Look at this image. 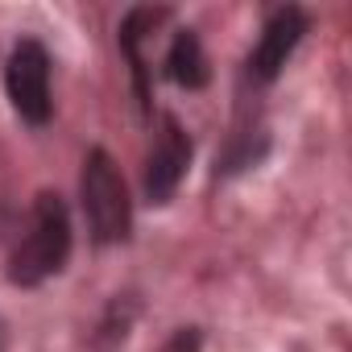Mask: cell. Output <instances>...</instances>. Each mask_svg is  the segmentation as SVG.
Masks as SVG:
<instances>
[{
    "mask_svg": "<svg viewBox=\"0 0 352 352\" xmlns=\"http://www.w3.org/2000/svg\"><path fill=\"white\" fill-rule=\"evenodd\" d=\"M187 166H191L187 129L174 116H162L157 137H153L149 157H145V195H149V204H170L179 183H183V174H187Z\"/></svg>",
    "mask_w": 352,
    "mask_h": 352,
    "instance_id": "obj_4",
    "label": "cell"
},
{
    "mask_svg": "<svg viewBox=\"0 0 352 352\" xmlns=\"http://www.w3.org/2000/svg\"><path fill=\"white\" fill-rule=\"evenodd\" d=\"M166 17H170L166 9H133V13L124 17V25H120V50H124V58H129V67H133L141 108H149V67H145V50H141V42L153 38V30H157Z\"/></svg>",
    "mask_w": 352,
    "mask_h": 352,
    "instance_id": "obj_6",
    "label": "cell"
},
{
    "mask_svg": "<svg viewBox=\"0 0 352 352\" xmlns=\"http://www.w3.org/2000/svg\"><path fill=\"white\" fill-rule=\"evenodd\" d=\"M204 348V340H199V327H179L166 344H162V352H199Z\"/></svg>",
    "mask_w": 352,
    "mask_h": 352,
    "instance_id": "obj_8",
    "label": "cell"
},
{
    "mask_svg": "<svg viewBox=\"0 0 352 352\" xmlns=\"http://www.w3.org/2000/svg\"><path fill=\"white\" fill-rule=\"evenodd\" d=\"M302 34H307L302 9H278V13L265 21V30H261V42H257V50H253V58H249V75H253L257 83L278 79L282 67L290 63V54L298 50Z\"/></svg>",
    "mask_w": 352,
    "mask_h": 352,
    "instance_id": "obj_5",
    "label": "cell"
},
{
    "mask_svg": "<svg viewBox=\"0 0 352 352\" xmlns=\"http://www.w3.org/2000/svg\"><path fill=\"white\" fill-rule=\"evenodd\" d=\"M71 257V216L67 204L50 191H42L34 199L30 224L9 257V282L13 286H42L46 278H54Z\"/></svg>",
    "mask_w": 352,
    "mask_h": 352,
    "instance_id": "obj_1",
    "label": "cell"
},
{
    "mask_svg": "<svg viewBox=\"0 0 352 352\" xmlns=\"http://www.w3.org/2000/svg\"><path fill=\"white\" fill-rule=\"evenodd\" d=\"M5 91L13 100V112L25 124H46L54 112L50 100V54L38 38H21L5 63Z\"/></svg>",
    "mask_w": 352,
    "mask_h": 352,
    "instance_id": "obj_3",
    "label": "cell"
},
{
    "mask_svg": "<svg viewBox=\"0 0 352 352\" xmlns=\"http://www.w3.org/2000/svg\"><path fill=\"white\" fill-rule=\"evenodd\" d=\"M79 195H83V216H87V228H91L96 245H116V241L129 236L133 204H129V191H124V179H120L116 162L104 149L87 153Z\"/></svg>",
    "mask_w": 352,
    "mask_h": 352,
    "instance_id": "obj_2",
    "label": "cell"
},
{
    "mask_svg": "<svg viewBox=\"0 0 352 352\" xmlns=\"http://www.w3.org/2000/svg\"><path fill=\"white\" fill-rule=\"evenodd\" d=\"M166 75L179 83V87H187V91H195V87H204L208 83V54H204V42H199V34L195 30H179V38L170 42V54H166Z\"/></svg>",
    "mask_w": 352,
    "mask_h": 352,
    "instance_id": "obj_7",
    "label": "cell"
}]
</instances>
